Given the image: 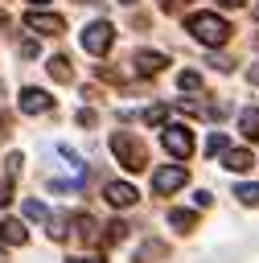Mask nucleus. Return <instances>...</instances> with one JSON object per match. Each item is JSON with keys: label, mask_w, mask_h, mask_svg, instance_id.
<instances>
[{"label": "nucleus", "mask_w": 259, "mask_h": 263, "mask_svg": "<svg viewBox=\"0 0 259 263\" xmlns=\"http://www.w3.org/2000/svg\"><path fill=\"white\" fill-rule=\"evenodd\" d=\"M103 197L115 205V210H127V205H136L140 201V193L127 185V181H107V189H103Z\"/></svg>", "instance_id": "0eeeda50"}, {"label": "nucleus", "mask_w": 259, "mask_h": 263, "mask_svg": "<svg viewBox=\"0 0 259 263\" xmlns=\"http://www.w3.org/2000/svg\"><path fill=\"white\" fill-rule=\"evenodd\" d=\"M16 103H21V111H29V115H41V111H49V107H53V99H49L41 86H25Z\"/></svg>", "instance_id": "6e6552de"}, {"label": "nucleus", "mask_w": 259, "mask_h": 263, "mask_svg": "<svg viewBox=\"0 0 259 263\" xmlns=\"http://www.w3.org/2000/svg\"><path fill=\"white\" fill-rule=\"evenodd\" d=\"M0 238L4 242H25V226L21 222H0Z\"/></svg>", "instance_id": "4468645a"}, {"label": "nucleus", "mask_w": 259, "mask_h": 263, "mask_svg": "<svg viewBox=\"0 0 259 263\" xmlns=\"http://www.w3.org/2000/svg\"><path fill=\"white\" fill-rule=\"evenodd\" d=\"M206 152H210V156L226 152V136H222V132H210V136H206Z\"/></svg>", "instance_id": "f3484780"}, {"label": "nucleus", "mask_w": 259, "mask_h": 263, "mask_svg": "<svg viewBox=\"0 0 259 263\" xmlns=\"http://www.w3.org/2000/svg\"><path fill=\"white\" fill-rule=\"evenodd\" d=\"M37 4H49V0H37Z\"/></svg>", "instance_id": "2f4dec72"}, {"label": "nucleus", "mask_w": 259, "mask_h": 263, "mask_svg": "<svg viewBox=\"0 0 259 263\" xmlns=\"http://www.w3.org/2000/svg\"><path fill=\"white\" fill-rule=\"evenodd\" d=\"M111 152L119 156V164H123L127 173H140V168L148 164V156H144V144H140L132 132H115V136H111Z\"/></svg>", "instance_id": "f03ea898"}, {"label": "nucleus", "mask_w": 259, "mask_h": 263, "mask_svg": "<svg viewBox=\"0 0 259 263\" xmlns=\"http://www.w3.org/2000/svg\"><path fill=\"white\" fill-rule=\"evenodd\" d=\"M164 115H169L164 107H148V111H144V119H148V123H164Z\"/></svg>", "instance_id": "412c9836"}, {"label": "nucleus", "mask_w": 259, "mask_h": 263, "mask_svg": "<svg viewBox=\"0 0 259 263\" xmlns=\"http://www.w3.org/2000/svg\"><path fill=\"white\" fill-rule=\"evenodd\" d=\"M74 230H78V238H95V218H90V214H86V218L78 214V218H74Z\"/></svg>", "instance_id": "a211bd4d"}, {"label": "nucleus", "mask_w": 259, "mask_h": 263, "mask_svg": "<svg viewBox=\"0 0 259 263\" xmlns=\"http://www.w3.org/2000/svg\"><path fill=\"white\" fill-rule=\"evenodd\" d=\"M0 263H8V259H4V255H0Z\"/></svg>", "instance_id": "7c9ffc66"}, {"label": "nucleus", "mask_w": 259, "mask_h": 263, "mask_svg": "<svg viewBox=\"0 0 259 263\" xmlns=\"http://www.w3.org/2000/svg\"><path fill=\"white\" fill-rule=\"evenodd\" d=\"M123 238H127V222H119V218H115V222L107 226V242H123Z\"/></svg>", "instance_id": "6ab92c4d"}, {"label": "nucleus", "mask_w": 259, "mask_h": 263, "mask_svg": "<svg viewBox=\"0 0 259 263\" xmlns=\"http://www.w3.org/2000/svg\"><path fill=\"white\" fill-rule=\"evenodd\" d=\"M78 41H82V49H86V53L103 58V53L111 49V41H115V29H111L107 21H90V25L78 33Z\"/></svg>", "instance_id": "7ed1b4c3"}, {"label": "nucleus", "mask_w": 259, "mask_h": 263, "mask_svg": "<svg viewBox=\"0 0 259 263\" xmlns=\"http://www.w3.org/2000/svg\"><path fill=\"white\" fill-rule=\"evenodd\" d=\"M181 4H185V0H160V8H164V12H177Z\"/></svg>", "instance_id": "b1692460"}, {"label": "nucleus", "mask_w": 259, "mask_h": 263, "mask_svg": "<svg viewBox=\"0 0 259 263\" xmlns=\"http://www.w3.org/2000/svg\"><path fill=\"white\" fill-rule=\"evenodd\" d=\"M78 4H103V0H78Z\"/></svg>", "instance_id": "cd10ccee"}, {"label": "nucleus", "mask_w": 259, "mask_h": 263, "mask_svg": "<svg viewBox=\"0 0 259 263\" xmlns=\"http://www.w3.org/2000/svg\"><path fill=\"white\" fill-rule=\"evenodd\" d=\"M25 29H33V33H41V37H58L62 29H66V21L58 16V12H25Z\"/></svg>", "instance_id": "423d86ee"}, {"label": "nucleus", "mask_w": 259, "mask_h": 263, "mask_svg": "<svg viewBox=\"0 0 259 263\" xmlns=\"http://www.w3.org/2000/svg\"><path fill=\"white\" fill-rule=\"evenodd\" d=\"M251 164H255V156L247 148H226L222 152V168H230V173H247Z\"/></svg>", "instance_id": "1a4fd4ad"}, {"label": "nucleus", "mask_w": 259, "mask_h": 263, "mask_svg": "<svg viewBox=\"0 0 259 263\" xmlns=\"http://www.w3.org/2000/svg\"><path fill=\"white\" fill-rule=\"evenodd\" d=\"M177 86H181V90H201V74H197V70H181V74H177Z\"/></svg>", "instance_id": "2eb2a0df"}, {"label": "nucleus", "mask_w": 259, "mask_h": 263, "mask_svg": "<svg viewBox=\"0 0 259 263\" xmlns=\"http://www.w3.org/2000/svg\"><path fill=\"white\" fill-rule=\"evenodd\" d=\"M21 210H25V218H33V222H49V210H45L41 201H33V197H29Z\"/></svg>", "instance_id": "dca6fc26"}, {"label": "nucleus", "mask_w": 259, "mask_h": 263, "mask_svg": "<svg viewBox=\"0 0 259 263\" xmlns=\"http://www.w3.org/2000/svg\"><path fill=\"white\" fill-rule=\"evenodd\" d=\"M234 197H243L247 205H259V185H238V189H234Z\"/></svg>", "instance_id": "aec40b11"}, {"label": "nucleus", "mask_w": 259, "mask_h": 263, "mask_svg": "<svg viewBox=\"0 0 259 263\" xmlns=\"http://www.w3.org/2000/svg\"><path fill=\"white\" fill-rule=\"evenodd\" d=\"M185 177H189V168H185V164H164V168H156V173H152V193H156V197H169L173 189H181V185H185Z\"/></svg>", "instance_id": "39448f33"}, {"label": "nucleus", "mask_w": 259, "mask_h": 263, "mask_svg": "<svg viewBox=\"0 0 259 263\" xmlns=\"http://www.w3.org/2000/svg\"><path fill=\"white\" fill-rule=\"evenodd\" d=\"M185 33H193L201 45H226L230 21H222L218 12H193V16H185Z\"/></svg>", "instance_id": "f257e3e1"}, {"label": "nucleus", "mask_w": 259, "mask_h": 263, "mask_svg": "<svg viewBox=\"0 0 259 263\" xmlns=\"http://www.w3.org/2000/svg\"><path fill=\"white\" fill-rule=\"evenodd\" d=\"M164 66H169L164 53H152V49H140V53H136V70H140V74H160Z\"/></svg>", "instance_id": "9d476101"}, {"label": "nucleus", "mask_w": 259, "mask_h": 263, "mask_svg": "<svg viewBox=\"0 0 259 263\" xmlns=\"http://www.w3.org/2000/svg\"><path fill=\"white\" fill-rule=\"evenodd\" d=\"M238 127H243L247 140H259V107H247V111L238 115Z\"/></svg>", "instance_id": "9b49d317"}, {"label": "nucleus", "mask_w": 259, "mask_h": 263, "mask_svg": "<svg viewBox=\"0 0 259 263\" xmlns=\"http://www.w3.org/2000/svg\"><path fill=\"white\" fill-rule=\"evenodd\" d=\"M16 53H21V58H33V53H37V45H33V41H21V45H16Z\"/></svg>", "instance_id": "4be33fe9"}, {"label": "nucleus", "mask_w": 259, "mask_h": 263, "mask_svg": "<svg viewBox=\"0 0 259 263\" xmlns=\"http://www.w3.org/2000/svg\"><path fill=\"white\" fill-rule=\"evenodd\" d=\"M119 4H136V0H119Z\"/></svg>", "instance_id": "c85d7f7f"}, {"label": "nucleus", "mask_w": 259, "mask_h": 263, "mask_svg": "<svg viewBox=\"0 0 259 263\" xmlns=\"http://www.w3.org/2000/svg\"><path fill=\"white\" fill-rule=\"evenodd\" d=\"M8 201H12V181H4V185H0V205H8Z\"/></svg>", "instance_id": "5701e85b"}, {"label": "nucleus", "mask_w": 259, "mask_h": 263, "mask_svg": "<svg viewBox=\"0 0 259 263\" xmlns=\"http://www.w3.org/2000/svg\"><path fill=\"white\" fill-rule=\"evenodd\" d=\"M222 4H230V8H238V4H243V0H222Z\"/></svg>", "instance_id": "bb28decb"}, {"label": "nucleus", "mask_w": 259, "mask_h": 263, "mask_svg": "<svg viewBox=\"0 0 259 263\" xmlns=\"http://www.w3.org/2000/svg\"><path fill=\"white\" fill-rule=\"evenodd\" d=\"M169 226H177V230L185 234V230L197 226V214H189V210H169Z\"/></svg>", "instance_id": "f8f14e48"}, {"label": "nucleus", "mask_w": 259, "mask_h": 263, "mask_svg": "<svg viewBox=\"0 0 259 263\" xmlns=\"http://www.w3.org/2000/svg\"><path fill=\"white\" fill-rule=\"evenodd\" d=\"M160 144L169 148V156H177V160H189V152H193V132H189V127H181V123H164V132H160Z\"/></svg>", "instance_id": "20e7f679"}, {"label": "nucleus", "mask_w": 259, "mask_h": 263, "mask_svg": "<svg viewBox=\"0 0 259 263\" xmlns=\"http://www.w3.org/2000/svg\"><path fill=\"white\" fill-rule=\"evenodd\" d=\"M45 70H49L58 82H70V78H74V74H70V62H66L62 53H58V58H49V62H45Z\"/></svg>", "instance_id": "ddd939ff"}, {"label": "nucleus", "mask_w": 259, "mask_h": 263, "mask_svg": "<svg viewBox=\"0 0 259 263\" xmlns=\"http://www.w3.org/2000/svg\"><path fill=\"white\" fill-rule=\"evenodd\" d=\"M255 21H259V4H255Z\"/></svg>", "instance_id": "c756f323"}, {"label": "nucleus", "mask_w": 259, "mask_h": 263, "mask_svg": "<svg viewBox=\"0 0 259 263\" xmlns=\"http://www.w3.org/2000/svg\"><path fill=\"white\" fill-rule=\"evenodd\" d=\"M247 78H251V82L259 86V66H251V70H247Z\"/></svg>", "instance_id": "393cba45"}, {"label": "nucleus", "mask_w": 259, "mask_h": 263, "mask_svg": "<svg viewBox=\"0 0 259 263\" xmlns=\"http://www.w3.org/2000/svg\"><path fill=\"white\" fill-rule=\"evenodd\" d=\"M66 263H103L99 255H90V259H66Z\"/></svg>", "instance_id": "a878e982"}]
</instances>
